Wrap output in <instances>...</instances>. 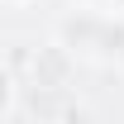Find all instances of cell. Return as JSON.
Wrapping results in <instances>:
<instances>
[{
  "label": "cell",
  "mask_w": 124,
  "mask_h": 124,
  "mask_svg": "<svg viewBox=\"0 0 124 124\" xmlns=\"http://www.w3.org/2000/svg\"><path fill=\"white\" fill-rule=\"evenodd\" d=\"M10 105V72H0V110Z\"/></svg>",
  "instance_id": "cell-1"
}]
</instances>
